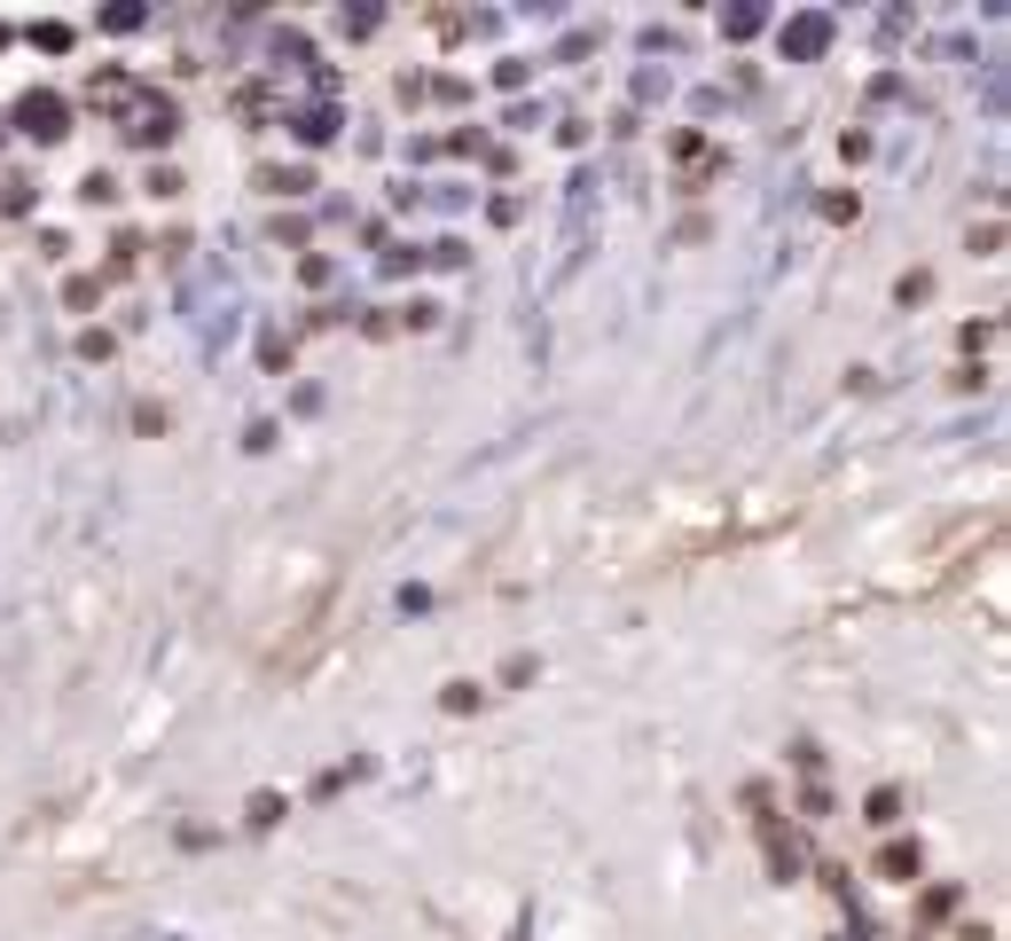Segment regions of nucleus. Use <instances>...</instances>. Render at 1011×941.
<instances>
[{"instance_id":"1","label":"nucleus","mask_w":1011,"mask_h":941,"mask_svg":"<svg viewBox=\"0 0 1011 941\" xmlns=\"http://www.w3.org/2000/svg\"><path fill=\"white\" fill-rule=\"evenodd\" d=\"M17 126H24L32 142H63V103H55V95H24V103H17Z\"/></svg>"},{"instance_id":"3","label":"nucleus","mask_w":1011,"mask_h":941,"mask_svg":"<svg viewBox=\"0 0 1011 941\" xmlns=\"http://www.w3.org/2000/svg\"><path fill=\"white\" fill-rule=\"evenodd\" d=\"M878 871H886V879H917V847H886Z\"/></svg>"},{"instance_id":"4","label":"nucleus","mask_w":1011,"mask_h":941,"mask_svg":"<svg viewBox=\"0 0 1011 941\" xmlns=\"http://www.w3.org/2000/svg\"><path fill=\"white\" fill-rule=\"evenodd\" d=\"M329 126H337L329 111H306V118H298V134H306V142H329Z\"/></svg>"},{"instance_id":"2","label":"nucleus","mask_w":1011,"mask_h":941,"mask_svg":"<svg viewBox=\"0 0 1011 941\" xmlns=\"http://www.w3.org/2000/svg\"><path fill=\"white\" fill-rule=\"evenodd\" d=\"M823 40H831V17H800V24H784V48H792V55H823Z\"/></svg>"}]
</instances>
